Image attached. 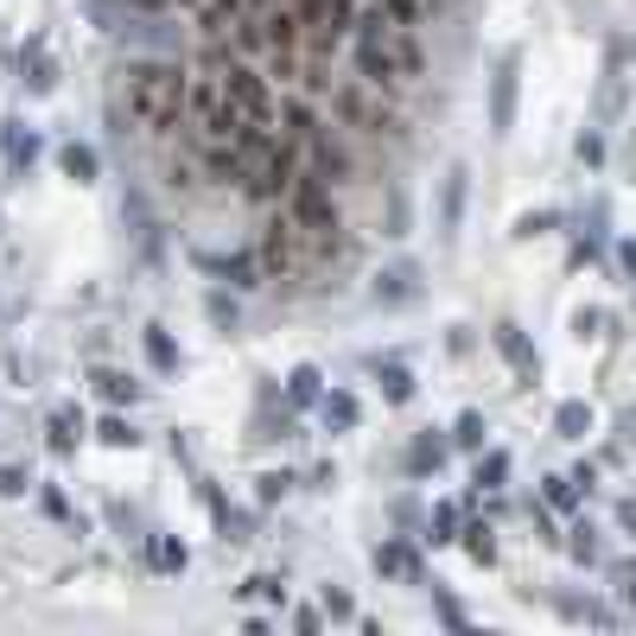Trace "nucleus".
Listing matches in <instances>:
<instances>
[{
	"mask_svg": "<svg viewBox=\"0 0 636 636\" xmlns=\"http://www.w3.org/2000/svg\"><path fill=\"white\" fill-rule=\"evenodd\" d=\"M185 83H191V71L178 58H127L122 64L127 122L140 127L147 140H173L185 127Z\"/></svg>",
	"mask_w": 636,
	"mask_h": 636,
	"instance_id": "f257e3e1",
	"label": "nucleus"
},
{
	"mask_svg": "<svg viewBox=\"0 0 636 636\" xmlns=\"http://www.w3.org/2000/svg\"><path fill=\"white\" fill-rule=\"evenodd\" d=\"M331 115L344 127H356V134H376V140H402V115L388 108V96H376L363 76H337L331 83Z\"/></svg>",
	"mask_w": 636,
	"mask_h": 636,
	"instance_id": "f03ea898",
	"label": "nucleus"
},
{
	"mask_svg": "<svg viewBox=\"0 0 636 636\" xmlns=\"http://www.w3.org/2000/svg\"><path fill=\"white\" fill-rule=\"evenodd\" d=\"M280 210H286V217L305 229V236H331V229H344L337 185H325L312 166H300V178H293V191H286V204H280Z\"/></svg>",
	"mask_w": 636,
	"mask_h": 636,
	"instance_id": "7ed1b4c3",
	"label": "nucleus"
},
{
	"mask_svg": "<svg viewBox=\"0 0 636 636\" xmlns=\"http://www.w3.org/2000/svg\"><path fill=\"white\" fill-rule=\"evenodd\" d=\"M305 229L293 223V217H286V210H280L274 204V217H268V223H261V274L268 280H293V274H305Z\"/></svg>",
	"mask_w": 636,
	"mask_h": 636,
	"instance_id": "20e7f679",
	"label": "nucleus"
},
{
	"mask_svg": "<svg viewBox=\"0 0 636 636\" xmlns=\"http://www.w3.org/2000/svg\"><path fill=\"white\" fill-rule=\"evenodd\" d=\"M395 39V32H388ZM388 39H351V71L376 90V96H402L407 76L395 71V51H388Z\"/></svg>",
	"mask_w": 636,
	"mask_h": 636,
	"instance_id": "39448f33",
	"label": "nucleus"
},
{
	"mask_svg": "<svg viewBox=\"0 0 636 636\" xmlns=\"http://www.w3.org/2000/svg\"><path fill=\"white\" fill-rule=\"evenodd\" d=\"M515 102H522V51H503L497 76H490V134L497 140L515 127Z\"/></svg>",
	"mask_w": 636,
	"mask_h": 636,
	"instance_id": "423d86ee",
	"label": "nucleus"
},
{
	"mask_svg": "<svg viewBox=\"0 0 636 636\" xmlns=\"http://www.w3.org/2000/svg\"><path fill=\"white\" fill-rule=\"evenodd\" d=\"M305 166L325 178V185H356L363 178V166H356V153L344 147V140H331V127H319L312 140H305Z\"/></svg>",
	"mask_w": 636,
	"mask_h": 636,
	"instance_id": "0eeeda50",
	"label": "nucleus"
},
{
	"mask_svg": "<svg viewBox=\"0 0 636 636\" xmlns=\"http://www.w3.org/2000/svg\"><path fill=\"white\" fill-rule=\"evenodd\" d=\"M198 166L210 185H229V191H242V178L254 173V159L236 140H204V134H198Z\"/></svg>",
	"mask_w": 636,
	"mask_h": 636,
	"instance_id": "6e6552de",
	"label": "nucleus"
},
{
	"mask_svg": "<svg viewBox=\"0 0 636 636\" xmlns=\"http://www.w3.org/2000/svg\"><path fill=\"white\" fill-rule=\"evenodd\" d=\"M223 102H229V96H223V76H217V71H198L191 83H185V127H198V134H204V127L223 115Z\"/></svg>",
	"mask_w": 636,
	"mask_h": 636,
	"instance_id": "1a4fd4ad",
	"label": "nucleus"
},
{
	"mask_svg": "<svg viewBox=\"0 0 636 636\" xmlns=\"http://www.w3.org/2000/svg\"><path fill=\"white\" fill-rule=\"evenodd\" d=\"M465 204H471V166L458 159L446 185H439V242H458V229H465Z\"/></svg>",
	"mask_w": 636,
	"mask_h": 636,
	"instance_id": "9d476101",
	"label": "nucleus"
},
{
	"mask_svg": "<svg viewBox=\"0 0 636 636\" xmlns=\"http://www.w3.org/2000/svg\"><path fill=\"white\" fill-rule=\"evenodd\" d=\"M261 32H268L274 51H305V20H300L293 0H268V7H261Z\"/></svg>",
	"mask_w": 636,
	"mask_h": 636,
	"instance_id": "9b49d317",
	"label": "nucleus"
},
{
	"mask_svg": "<svg viewBox=\"0 0 636 636\" xmlns=\"http://www.w3.org/2000/svg\"><path fill=\"white\" fill-rule=\"evenodd\" d=\"M490 344L503 351V363H509V369H515L522 382H534V376H541V356H534V344L522 337V325H515V319H503V325L490 331Z\"/></svg>",
	"mask_w": 636,
	"mask_h": 636,
	"instance_id": "f8f14e48",
	"label": "nucleus"
},
{
	"mask_svg": "<svg viewBox=\"0 0 636 636\" xmlns=\"http://www.w3.org/2000/svg\"><path fill=\"white\" fill-rule=\"evenodd\" d=\"M369 300H376V305H407V300H420V268H414V261H395V268H382L376 286H369Z\"/></svg>",
	"mask_w": 636,
	"mask_h": 636,
	"instance_id": "ddd939ff",
	"label": "nucleus"
},
{
	"mask_svg": "<svg viewBox=\"0 0 636 636\" xmlns=\"http://www.w3.org/2000/svg\"><path fill=\"white\" fill-rule=\"evenodd\" d=\"M20 83L32 90V96H51V90H58V64H51L45 39H32V45H20Z\"/></svg>",
	"mask_w": 636,
	"mask_h": 636,
	"instance_id": "4468645a",
	"label": "nucleus"
},
{
	"mask_svg": "<svg viewBox=\"0 0 636 636\" xmlns=\"http://www.w3.org/2000/svg\"><path fill=\"white\" fill-rule=\"evenodd\" d=\"M198 268L204 274H223L229 286H236V293H249V286H261V254H223V261H210V254H198Z\"/></svg>",
	"mask_w": 636,
	"mask_h": 636,
	"instance_id": "2eb2a0df",
	"label": "nucleus"
},
{
	"mask_svg": "<svg viewBox=\"0 0 636 636\" xmlns=\"http://www.w3.org/2000/svg\"><path fill=\"white\" fill-rule=\"evenodd\" d=\"M369 566H376V573H388V580H407V585L427 580V573H420V554H414L407 541H382L376 554H369Z\"/></svg>",
	"mask_w": 636,
	"mask_h": 636,
	"instance_id": "dca6fc26",
	"label": "nucleus"
},
{
	"mask_svg": "<svg viewBox=\"0 0 636 636\" xmlns=\"http://www.w3.org/2000/svg\"><path fill=\"white\" fill-rule=\"evenodd\" d=\"M58 173L71 178V185H96V178H102V153L90 147V140H64V147H58Z\"/></svg>",
	"mask_w": 636,
	"mask_h": 636,
	"instance_id": "f3484780",
	"label": "nucleus"
},
{
	"mask_svg": "<svg viewBox=\"0 0 636 636\" xmlns=\"http://www.w3.org/2000/svg\"><path fill=\"white\" fill-rule=\"evenodd\" d=\"M0 159H7V173L25 178L32 173V159H39V134H20V122L0 127Z\"/></svg>",
	"mask_w": 636,
	"mask_h": 636,
	"instance_id": "a211bd4d",
	"label": "nucleus"
},
{
	"mask_svg": "<svg viewBox=\"0 0 636 636\" xmlns=\"http://www.w3.org/2000/svg\"><path fill=\"white\" fill-rule=\"evenodd\" d=\"M446 465V439H432V432H414L402 452V471L407 478H427V471H439Z\"/></svg>",
	"mask_w": 636,
	"mask_h": 636,
	"instance_id": "6ab92c4d",
	"label": "nucleus"
},
{
	"mask_svg": "<svg viewBox=\"0 0 636 636\" xmlns=\"http://www.w3.org/2000/svg\"><path fill=\"white\" fill-rule=\"evenodd\" d=\"M242 13H254L249 0H198V25H204V39H229V25L242 20Z\"/></svg>",
	"mask_w": 636,
	"mask_h": 636,
	"instance_id": "aec40b11",
	"label": "nucleus"
},
{
	"mask_svg": "<svg viewBox=\"0 0 636 636\" xmlns=\"http://www.w3.org/2000/svg\"><path fill=\"white\" fill-rule=\"evenodd\" d=\"M369 369H376V382H382V402H395V407H407L414 402V376H407V363H382V356H369Z\"/></svg>",
	"mask_w": 636,
	"mask_h": 636,
	"instance_id": "412c9836",
	"label": "nucleus"
},
{
	"mask_svg": "<svg viewBox=\"0 0 636 636\" xmlns=\"http://www.w3.org/2000/svg\"><path fill=\"white\" fill-rule=\"evenodd\" d=\"M280 127H286L293 140H312V134H319V108L305 96H280Z\"/></svg>",
	"mask_w": 636,
	"mask_h": 636,
	"instance_id": "4be33fe9",
	"label": "nucleus"
},
{
	"mask_svg": "<svg viewBox=\"0 0 636 636\" xmlns=\"http://www.w3.org/2000/svg\"><path fill=\"white\" fill-rule=\"evenodd\" d=\"M388 51H395V71L414 83V76H427V51H420V32H395L388 39Z\"/></svg>",
	"mask_w": 636,
	"mask_h": 636,
	"instance_id": "5701e85b",
	"label": "nucleus"
},
{
	"mask_svg": "<svg viewBox=\"0 0 636 636\" xmlns=\"http://www.w3.org/2000/svg\"><path fill=\"white\" fill-rule=\"evenodd\" d=\"M458 548L478 560V566H497V529H490V522H465V529H458Z\"/></svg>",
	"mask_w": 636,
	"mask_h": 636,
	"instance_id": "b1692460",
	"label": "nucleus"
},
{
	"mask_svg": "<svg viewBox=\"0 0 636 636\" xmlns=\"http://www.w3.org/2000/svg\"><path fill=\"white\" fill-rule=\"evenodd\" d=\"M185 541H173V534H147V566L153 573H185Z\"/></svg>",
	"mask_w": 636,
	"mask_h": 636,
	"instance_id": "393cba45",
	"label": "nucleus"
},
{
	"mask_svg": "<svg viewBox=\"0 0 636 636\" xmlns=\"http://www.w3.org/2000/svg\"><path fill=\"white\" fill-rule=\"evenodd\" d=\"M140 351H147V363L159 369V376H173V369H178V344L166 337V325H147V331H140Z\"/></svg>",
	"mask_w": 636,
	"mask_h": 636,
	"instance_id": "a878e982",
	"label": "nucleus"
},
{
	"mask_svg": "<svg viewBox=\"0 0 636 636\" xmlns=\"http://www.w3.org/2000/svg\"><path fill=\"white\" fill-rule=\"evenodd\" d=\"M458 529H465V509H458V503H432V515H427V534H420V541H432V548H446V541H458Z\"/></svg>",
	"mask_w": 636,
	"mask_h": 636,
	"instance_id": "bb28decb",
	"label": "nucleus"
},
{
	"mask_svg": "<svg viewBox=\"0 0 636 636\" xmlns=\"http://www.w3.org/2000/svg\"><path fill=\"white\" fill-rule=\"evenodd\" d=\"M319 414H325V427H331V432H351L363 407H356V395H351V388H331L325 402H319Z\"/></svg>",
	"mask_w": 636,
	"mask_h": 636,
	"instance_id": "cd10ccee",
	"label": "nucleus"
},
{
	"mask_svg": "<svg viewBox=\"0 0 636 636\" xmlns=\"http://www.w3.org/2000/svg\"><path fill=\"white\" fill-rule=\"evenodd\" d=\"M319 382H325V376H319V363H300V369L286 376V402H293V407H319V402H325V395H319Z\"/></svg>",
	"mask_w": 636,
	"mask_h": 636,
	"instance_id": "c85d7f7f",
	"label": "nucleus"
},
{
	"mask_svg": "<svg viewBox=\"0 0 636 636\" xmlns=\"http://www.w3.org/2000/svg\"><path fill=\"white\" fill-rule=\"evenodd\" d=\"M76 432H83V414H76V407H58V414H51V452L71 458L76 452Z\"/></svg>",
	"mask_w": 636,
	"mask_h": 636,
	"instance_id": "c756f323",
	"label": "nucleus"
},
{
	"mask_svg": "<svg viewBox=\"0 0 636 636\" xmlns=\"http://www.w3.org/2000/svg\"><path fill=\"white\" fill-rule=\"evenodd\" d=\"M617 64H624V51H611V76H605V96H598V122H617V115H624V71H617Z\"/></svg>",
	"mask_w": 636,
	"mask_h": 636,
	"instance_id": "7c9ffc66",
	"label": "nucleus"
},
{
	"mask_svg": "<svg viewBox=\"0 0 636 636\" xmlns=\"http://www.w3.org/2000/svg\"><path fill=\"white\" fill-rule=\"evenodd\" d=\"M90 382L102 388V402H115V407H122V402H127V407L140 402V382H134V376H122V369H96Z\"/></svg>",
	"mask_w": 636,
	"mask_h": 636,
	"instance_id": "2f4dec72",
	"label": "nucleus"
},
{
	"mask_svg": "<svg viewBox=\"0 0 636 636\" xmlns=\"http://www.w3.org/2000/svg\"><path fill=\"white\" fill-rule=\"evenodd\" d=\"M566 554L580 560V566H598V560H605V548H598V529H592V522H573V529H566Z\"/></svg>",
	"mask_w": 636,
	"mask_h": 636,
	"instance_id": "473e14b6",
	"label": "nucleus"
},
{
	"mask_svg": "<svg viewBox=\"0 0 636 636\" xmlns=\"http://www.w3.org/2000/svg\"><path fill=\"white\" fill-rule=\"evenodd\" d=\"M554 432H560V439H585V432H592V407H585V402H560L554 407Z\"/></svg>",
	"mask_w": 636,
	"mask_h": 636,
	"instance_id": "72a5a7b5",
	"label": "nucleus"
},
{
	"mask_svg": "<svg viewBox=\"0 0 636 636\" xmlns=\"http://www.w3.org/2000/svg\"><path fill=\"white\" fill-rule=\"evenodd\" d=\"M503 483H509V452L497 446V452L478 458V478H471V490H483V497H490V490H503Z\"/></svg>",
	"mask_w": 636,
	"mask_h": 636,
	"instance_id": "f704fd0d",
	"label": "nucleus"
},
{
	"mask_svg": "<svg viewBox=\"0 0 636 636\" xmlns=\"http://www.w3.org/2000/svg\"><path fill=\"white\" fill-rule=\"evenodd\" d=\"M483 432H490V427H483V414H478V407H465V414L452 420V446H458V452H483Z\"/></svg>",
	"mask_w": 636,
	"mask_h": 636,
	"instance_id": "c9c22d12",
	"label": "nucleus"
},
{
	"mask_svg": "<svg viewBox=\"0 0 636 636\" xmlns=\"http://www.w3.org/2000/svg\"><path fill=\"white\" fill-rule=\"evenodd\" d=\"M580 483H573V471H560V478H548V490H541V503L548 509H580Z\"/></svg>",
	"mask_w": 636,
	"mask_h": 636,
	"instance_id": "e433bc0d",
	"label": "nucleus"
},
{
	"mask_svg": "<svg viewBox=\"0 0 636 636\" xmlns=\"http://www.w3.org/2000/svg\"><path fill=\"white\" fill-rule=\"evenodd\" d=\"M382 13L395 20V32H420V20H427V0H382Z\"/></svg>",
	"mask_w": 636,
	"mask_h": 636,
	"instance_id": "4c0bfd02",
	"label": "nucleus"
},
{
	"mask_svg": "<svg viewBox=\"0 0 636 636\" xmlns=\"http://www.w3.org/2000/svg\"><path fill=\"white\" fill-rule=\"evenodd\" d=\"M166 191H178V198H191V191H198V166H191L185 153L166 159Z\"/></svg>",
	"mask_w": 636,
	"mask_h": 636,
	"instance_id": "58836bf2",
	"label": "nucleus"
},
{
	"mask_svg": "<svg viewBox=\"0 0 636 636\" xmlns=\"http://www.w3.org/2000/svg\"><path fill=\"white\" fill-rule=\"evenodd\" d=\"M96 439H102V446H115V452H134V446H140V432L127 427L122 414H108V420L96 427Z\"/></svg>",
	"mask_w": 636,
	"mask_h": 636,
	"instance_id": "ea45409f",
	"label": "nucleus"
},
{
	"mask_svg": "<svg viewBox=\"0 0 636 636\" xmlns=\"http://www.w3.org/2000/svg\"><path fill=\"white\" fill-rule=\"evenodd\" d=\"M261 71L274 76V83H300L305 64H300V51H268V64H261Z\"/></svg>",
	"mask_w": 636,
	"mask_h": 636,
	"instance_id": "a19ab883",
	"label": "nucleus"
},
{
	"mask_svg": "<svg viewBox=\"0 0 636 636\" xmlns=\"http://www.w3.org/2000/svg\"><path fill=\"white\" fill-rule=\"evenodd\" d=\"M573 153H580V166H605V134H598V127H585L580 140H573Z\"/></svg>",
	"mask_w": 636,
	"mask_h": 636,
	"instance_id": "79ce46f5",
	"label": "nucleus"
},
{
	"mask_svg": "<svg viewBox=\"0 0 636 636\" xmlns=\"http://www.w3.org/2000/svg\"><path fill=\"white\" fill-rule=\"evenodd\" d=\"M261 490H254V497H261V503H280V497H286V490H293V471H261Z\"/></svg>",
	"mask_w": 636,
	"mask_h": 636,
	"instance_id": "37998d69",
	"label": "nucleus"
},
{
	"mask_svg": "<svg viewBox=\"0 0 636 636\" xmlns=\"http://www.w3.org/2000/svg\"><path fill=\"white\" fill-rule=\"evenodd\" d=\"M39 503H45L51 522H71V529H76V509L64 503V490H58V483H45V490H39Z\"/></svg>",
	"mask_w": 636,
	"mask_h": 636,
	"instance_id": "c03bdc74",
	"label": "nucleus"
},
{
	"mask_svg": "<svg viewBox=\"0 0 636 636\" xmlns=\"http://www.w3.org/2000/svg\"><path fill=\"white\" fill-rule=\"evenodd\" d=\"M204 312H210V325L236 331V300H229V293H204Z\"/></svg>",
	"mask_w": 636,
	"mask_h": 636,
	"instance_id": "a18cd8bd",
	"label": "nucleus"
},
{
	"mask_svg": "<svg viewBox=\"0 0 636 636\" xmlns=\"http://www.w3.org/2000/svg\"><path fill=\"white\" fill-rule=\"evenodd\" d=\"M554 223H566L560 210H529V217L515 223V236H548V229H554Z\"/></svg>",
	"mask_w": 636,
	"mask_h": 636,
	"instance_id": "49530a36",
	"label": "nucleus"
},
{
	"mask_svg": "<svg viewBox=\"0 0 636 636\" xmlns=\"http://www.w3.org/2000/svg\"><path fill=\"white\" fill-rule=\"evenodd\" d=\"M529 522H534V541H560L554 509H548V503H529Z\"/></svg>",
	"mask_w": 636,
	"mask_h": 636,
	"instance_id": "de8ad7c7",
	"label": "nucleus"
},
{
	"mask_svg": "<svg viewBox=\"0 0 636 636\" xmlns=\"http://www.w3.org/2000/svg\"><path fill=\"white\" fill-rule=\"evenodd\" d=\"M25 490H32V478L20 465H0V497H25Z\"/></svg>",
	"mask_w": 636,
	"mask_h": 636,
	"instance_id": "09e8293b",
	"label": "nucleus"
},
{
	"mask_svg": "<svg viewBox=\"0 0 636 636\" xmlns=\"http://www.w3.org/2000/svg\"><path fill=\"white\" fill-rule=\"evenodd\" d=\"M382 236H407V198L402 191L388 198V229H382Z\"/></svg>",
	"mask_w": 636,
	"mask_h": 636,
	"instance_id": "8fccbe9b",
	"label": "nucleus"
},
{
	"mask_svg": "<svg viewBox=\"0 0 636 636\" xmlns=\"http://www.w3.org/2000/svg\"><path fill=\"white\" fill-rule=\"evenodd\" d=\"M325 617H356L351 592H337V585H325Z\"/></svg>",
	"mask_w": 636,
	"mask_h": 636,
	"instance_id": "3c124183",
	"label": "nucleus"
},
{
	"mask_svg": "<svg viewBox=\"0 0 636 636\" xmlns=\"http://www.w3.org/2000/svg\"><path fill=\"white\" fill-rule=\"evenodd\" d=\"M432 605H439V617H446V624H452V630H465V611H458L452 598H446V592H439V580H432Z\"/></svg>",
	"mask_w": 636,
	"mask_h": 636,
	"instance_id": "603ef678",
	"label": "nucleus"
},
{
	"mask_svg": "<svg viewBox=\"0 0 636 636\" xmlns=\"http://www.w3.org/2000/svg\"><path fill=\"white\" fill-rule=\"evenodd\" d=\"M388 515H395L402 529H414V522H420V503H414V497H395V509H388Z\"/></svg>",
	"mask_w": 636,
	"mask_h": 636,
	"instance_id": "864d4df0",
	"label": "nucleus"
},
{
	"mask_svg": "<svg viewBox=\"0 0 636 636\" xmlns=\"http://www.w3.org/2000/svg\"><path fill=\"white\" fill-rule=\"evenodd\" d=\"M446 351H452V356H465V351H471V331H465V325H452V337H446Z\"/></svg>",
	"mask_w": 636,
	"mask_h": 636,
	"instance_id": "5fc2aeb1",
	"label": "nucleus"
},
{
	"mask_svg": "<svg viewBox=\"0 0 636 636\" xmlns=\"http://www.w3.org/2000/svg\"><path fill=\"white\" fill-rule=\"evenodd\" d=\"M617 439H630V446H636V407H624V414H617Z\"/></svg>",
	"mask_w": 636,
	"mask_h": 636,
	"instance_id": "6e6d98bb",
	"label": "nucleus"
},
{
	"mask_svg": "<svg viewBox=\"0 0 636 636\" xmlns=\"http://www.w3.org/2000/svg\"><path fill=\"white\" fill-rule=\"evenodd\" d=\"M617 268H624V274L636 280V242H617Z\"/></svg>",
	"mask_w": 636,
	"mask_h": 636,
	"instance_id": "4d7b16f0",
	"label": "nucleus"
},
{
	"mask_svg": "<svg viewBox=\"0 0 636 636\" xmlns=\"http://www.w3.org/2000/svg\"><path fill=\"white\" fill-rule=\"evenodd\" d=\"M617 522H624V529L636 534V497H624V503H617Z\"/></svg>",
	"mask_w": 636,
	"mask_h": 636,
	"instance_id": "13d9d810",
	"label": "nucleus"
},
{
	"mask_svg": "<svg viewBox=\"0 0 636 636\" xmlns=\"http://www.w3.org/2000/svg\"><path fill=\"white\" fill-rule=\"evenodd\" d=\"M624 605H630V611H636V580H630V585H624Z\"/></svg>",
	"mask_w": 636,
	"mask_h": 636,
	"instance_id": "bf43d9fd",
	"label": "nucleus"
}]
</instances>
